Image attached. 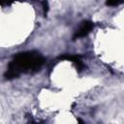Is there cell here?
Listing matches in <instances>:
<instances>
[{"label": "cell", "mask_w": 124, "mask_h": 124, "mask_svg": "<svg viewBox=\"0 0 124 124\" xmlns=\"http://www.w3.org/2000/svg\"><path fill=\"white\" fill-rule=\"evenodd\" d=\"M45 63L43 55L37 51H24L17 53L9 63L5 72L7 79H13L19 77L22 73H31L38 71Z\"/></svg>", "instance_id": "obj_1"}, {"label": "cell", "mask_w": 124, "mask_h": 124, "mask_svg": "<svg viewBox=\"0 0 124 124\" xmlns=\"http://www.w3.org/2000/svg\"><path fill=\"white\" fill-rule=\"evenodd\" d=\"M92 28H93V23L91 21H88V20L82 21L80 23V25L78 26V28L76 30V32L74 34V39H78V38L85 37L86 35H88L90 33Z\"/></svg>", "instance_id": "obj_2"}, {"label": "cell", "mask_w": 124, "mask_h": 124, "mask_svg": "<svg viewBox=\"0 0 124 124\" xmlns=\"http://www.w3.org/2000/svg\"><path fill=\"white\" fill-rule=\"evenodd\" d=\"M61 59H66V60H69L71 61L74 66L77 68V70H81L83 68V64H82V61L80 60V58L77 55H73V54H66V55H63L60 57Z\"/></svg>", "instance_id": "obj_3"}, {"label": "cell", "mask_w": 124, "mask_h": 124, "mask_svg": "<svg viewBox=\"0 0 124 124\" xmlns=\"http://www.w3.org/2000/svg\"><path fill=\"white\" fill-rule=\"evenodd\" d=\"M123 2H124V0H107L106 1V4L108 6L113 7V6H118L121 3H123Z\"/></svg>", "instance_id": "obj_4"}, {"label": "cell", "mask_w": 124, "mask_h": 124, "mask_svg": "<svg viewBox=\"0 0 124 124\" xmlns=\"http://www.w3.org/2000/svg\"><path fill=\"white\" fill-rule=\"evenodd\" d=\"M43 5H44V14H45V15H46V13H47V10H48V6H47V2H46V1H45Z\"/></svg>", "instance_id": "obj_5"}]
</instances>
